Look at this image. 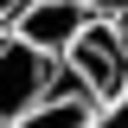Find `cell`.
Here are the masks:
<instances>
[{"instance_id": "cell-1", "label": "cell", "mask_w": 128, "mask_h": 128, "mask_svg": "<svg viewBox=\"0 0 128 128\" xmlns=\"http://www.w3.org/2000/svg\"><path fill=\"white\" fill-rule=\"evenodd\" d=\"M58 64L77 77V90L90 102H122V90H128V45H122V26H109V19H90L64 45Z\"/></svg>"}, {"instance_id": "cell-2", "label": "cell", "mask_w": 128, "mask_h": 128, "mask_svg": "<svg viewBox=\"0 0 128 128\" xmlns=\"http://www.w3.org/2000/svg\"><path fill=\"white\" fill-rule=\"evenodd\" d=\"M58 90V58L32 51L26 38L0 32V128H13L32 102H45Z\"/></svg>"}, {"instance_id": "cell-3", "label": "cell", "mask_w": 128, "mask_h": 128, "mask_svg": "<svg viewBox=\"0 0 128 128\" xmlns=\"http://www.w3.org/2000/svg\"><path fill=\"white\" fill-rule=\"evenodd\" d=\"M83 26H90V13H83L77 0H26L19 19H13V38H26V45L45 51V58H64V45H70Z\"/></svg>"}, {"instance_id": "cell-4", "label": "cell", "mask_w": 128, "mask_h": 128, "mask_svg": "<svg viewBox=\"0 0 128 128\" xmlns=\"http://www.w3.org/2000/svg\"><path fill=\"white\" fill-rule=\"evenodd\" d=\"M96 109H102V102H90V96L77 90V77L58 64V90H51L45 102H32L13 128H90V115H96Z\"/></svg>"}, {"instance_id": "cell-5", "label": "cell", "mask_w": 128, "mask_h": 128, "mask_svg": "<svg viewBox=\"0 0 128 128\" xmlns=\"http://www.w3.org/2000/svg\"><path fill=\"white\" fill-rule=\"evenodd\" d=\"M90 19H109V26H122V13H128V0H77Z\"/></svg>"}, {"instance_id": "cell-6", "label": "cell", "mask_w": 128, "mask_h": 128, "mask_svg": "<svg viewBox=\"0 0 128 128\" xmlns=\"http://www.w3.org/2000/svg\"><path fill=\"white\" fill-rule=\"evenodd\" d=\"M90 128H128V109L122 102H102V109L90 115Z\"/></svg>"}, {"instance_id": "cell-7", "label": "cell", "mask_w": 128, "mask_h": 128, "mask_svg": "<svg viewBox=\"0 0 128 128\" xmlns=\"http://www.w3.org/2000/svg\"><path fill=\"white\" fill-rule=\"evenodd\" d=\"M19 6H26V0H0V32H13V19H19Z\"/></svg>"}]
</instances>
